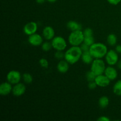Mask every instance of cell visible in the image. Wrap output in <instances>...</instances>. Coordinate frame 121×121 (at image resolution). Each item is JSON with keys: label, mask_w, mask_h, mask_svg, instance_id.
Listing matches in <instances>:
<instances>
[{"label": "cell", "mask_w": 121, "mask_h": 121, "mask_svg": "<svg viewBox=\"0 0 121 121\" xmlns=\"http://www.w3.org/2000/svg\"><path fill=\"white\" fill-rule=\"evenodd\" d=\"M82 53L80 46H72L65 53V59L70 65H74L81 59Z\"/></svg>", "instance_id": "obj_1"}, {"label": "cell", "mask_w": 121, "mask_h": 121, "mask_svg": "<svg viewBox=\"0 0 121 121\" xmlns=\"http://www.w3.org/2000/svg\"><path fill=\"white\" fill-rule=\"evenodd\" d=\"M89 52L94 59H102L106 56L108 48L104 44L95 43L90 46Z\"/></svg>", "instance_id": "obj_2"}, {"label": "cell", "mask_w": 121, "mask_h": 121, "mask_svg": "<svg viewBox=\"0 0 121 121\" xmlns=\"http://www.w3.org/2000/svg\"><path fill=\"white\" fill-rule=\"evenodd\" d=\"M68 41L72 46H79L83 43L84 34L81 30L71 32L68 38Z\"/></svg>", "instance_id": "obj_3"}, {"label": "cell", "mask_w": 121, "mask_h": 121, "mask_svg": "<svg viewBox=\"0 0 121 121\" xmlns=\"http://www.w3.org/2000/svg\"><path fill=\"white\" fill-rule=\"evenodd\" d=\"M106 66L104 60L101 59H95L93 60V62L91 64V70L95 74L96 76H99L104 74Z\"/></svg>", "instance_id": "obj_4"}, {"label": "cell", "mask_w": 121, "mask_h": 121, "mask_svg": "<svg viewBox=\"0 0 121 121\" xmlns=\"http://www.w3.org/2000/svg\"><path fill=\"white\" fill-rule=\"evenodd\" d=\"M52 40V44L53 48L59 51H63L66 49L67 43L63 37L61 36H56L54 37Z\"/></svg>", "instance_id": "obj_5"}, {"label": "cell", "mask_w": 121, "mask_h": 121, "mask_svg": "<svg viewBox=\"0 0 121 121\" xmlns=\"http://www.w3.org/2000/svg\"><path fill=\"white\" fill-rule=\"evenodd\" d=\"M118 53L113 50H110L108 51L106 56H105V59L109 66H113L118 63Z\"/></svg>", "instance_id": "obj_6"}, {"label": "cell", "mask_w": 121, "mask_h": 121, "mask_svg": "<svg viewBox=\"0 0 121 121\" xmlns=\"http://www.w3.org/2000/svg\"><path fill=\"white\" fill-rule=\"evenodd\" d=\"M21 79V73L17 70H11L7 75V81L11 85H15L20 82Z\"/></svg>", "instance_id": "obj_7"}, {"label": "cell", "mask_w": 121, "mask_h": 121, "mask_svg": "<svg viewBox=\"0 0 121 121\" xmlns=\"http://www.w3.org/2000/svg\"><path fill=\"white\" fill-rule=\"evenodd\" d=\"M38 26L37 24L35 22L31 21V22H28L24 26L23 28L24 33L27 35H30L32 34L36 33L37 31Z\"/></svg>", "instance_id": "obj_8"}, {"label": "cell", "mask_w": 121, "mask_h": 121, "mask_svg": "<svg viewBox=\"0 0 121 121\" xmlns=\"http://www.w3.org/2000/svg\"><path fill=\"white\" fill-rule=\"evenodd\" d=\"M43 37L40 35V34H34L32 35H28V41L31 45L33 46H41L43 44Z\"/></svg>", "instance_id": "obj_9"}, {"label": "cell", "mask_w": 121, "mask_h": 121, "mask_svg": "<svg viewBox=\"0 0 121 121\" xmlns=\"http://www.w3.org/2000/svg\"><path fill=\"white\" fill-rule=\"evenodd\" d=\"M26 90V87L24 84L19 82L14 85L13 87L12 93L15 96H20L25 93Z\"/></svg>", "instance_id": "obj_10"}, {"label": "cell", "mask_w": 121, "mask_h": 121, "mask_svg": "<svg viewBox=\"0 0 121 121\" xmlns=\"http://www.w3.org/2000/svg\"><path fill=\"white\" fill-rule=\"evenodd\" d=\"M110 81L111 80L107 78V76L104 74L97 76L95 80L98 86L102 87H105L108 86L110 84Z\"/></svg>", "instance_id": "obj_11"}, {"label": "cell", "mask_w": 121, "mask_h": 121, "mask_svg": "<svg viewBox=\"0 0 121 121\" xmlns=\"http://www.w3.org/2000/svg\"><path fill=\"white\" fill-rule=\"evenodd\" d=\"M104 74L105 76H107V78L109 79L110 80H115L118 77V72L117 70L114 68L112 67V66H110L109 67H106Z\"/></svg>", "instance_id": "obj_12"}, {"label": "cell", "mask_w": 121, "mask_h": 121, "mask_svg": "<svg viewBox=\"0 0 121 121\" xmlns=\"http://www.w3.org/2000/svg\"><path fill=\"white\" fill-rule=\"evenodd\" d=\"M55 32L54 29L51 26H46L43 30V35L47 40H51L54 37Z\"/></svg>", "instance_id": "obj_13"}, {"label": "cell", "mask_w": 121, "mask_h": 121, "mask_svg": "<svg viewBox=\"0 0 121 121\" xmlns=\"http://www.w3.org/2000/svg\"><path fill=\"white\" fill-rule=\"evenodd\" d=\"M13 87L10 83L4 82L0 85V95L2 96H6L12 92Z\"/></svg>", "instance_id": "obj_14"}, {"label": "cell", "mask_w": 121, "mask_h": 121, "mask_svg": "<svg viewBox=\"0 0 121 121\" xmlns=\"http://www.w3.org/2000/svg\"><path fill=\"white\" fill-rule=\"evenodd\" d=\"M69 63L66 60H61L57 65V69L60 73H65L69 70Z\"/></svg>", "instance_id": "obj_15"}, {"label": "cell", "mask_w": 121, "mask_h": 121, "mask_svg": "<svg viewBox=\"0 0 121 121\" xmlns=\"http://www.w3.org/2000/svg\"><path fill=\"white\" fill-rule=\"evenodd\" d=\"M81 59L83 62L85 64H86V65L92 64L93 60H94V57L92 56V55L91 54L89 51L83 52Z\"/></svg>", "instance_id": "obj_16"}, {"label": "cell", "mask_w": 121, "mask_h": 121, "mask_svg": "<svg viewBox=\"0 0 121 121\" xmlns=\"http://www.w3.org/2000/svg\"><path fill=\"white\" fill-rule=\"evenodd\" d=\"M67 27L72 31L76 30H81L82 25L75 21H69L67 24Z\"/></svg>", "instance_id": "obj_17"}, {"label": "cell", "mask_w": 121, "mask_h": 121, "mask_svg": "<svg viewBox=\"0 0 121 121\" xmlns=\"http://www.w3.org/2000/svg\"><path fill=\"white\" fill-rule=\"evenodd\" d=\"M109 104V99L106 96L100 97L99 99V105L102 109H105L107 107Z\"/></svg>", "instance_id": "obj_18"}, {"label": "cell", "mask_w": 121, "mask_h": 121, "mask_svg": "<svg viewBox=\"0 0 121 121\" xmlns=\"http://www.w3.org/2000/svg\"><path fill=\"white\" fill-rule=\"evenodd\" d=\"M107 42L109 45L111 46H113L117 43V37L114 34H110L108 35Z\"/></svg>", "instance_id": "obj_19"}, {"label": "cell", "mask_w": 121, "mask_h": 121, "mask_svg": "<svg viewBox=\"0 0 121 121\" xmlns=\"http://www.w3.org/2000/svg\"><path fill=\"white\" fill-rule=\"evenodd\" d=\"M113 92L117 95L121 96V80L115 83L113 87Z\"/></svg>", "instance_id": "obj_20"}, {"label": "cell", "mask_w": 121, "mask_h": 121, "mask_svg": "<svg viewBox=\"0 0 121 121\" xmlns=\"http://www.w3.org/2000/svg\"><path fill=\"white\" fill-rule=\"evenodd\" d=\"M22 78H23L24 82L27 84H30L33 82V76L31 74L28 73H26L22 75Z\"/></svg>", "instance_id": "obj_21"}, {"label": "cell", "mask_w": 121, "mask_h": 121, "mask_svg": "<svg viewBox=\"0 0 121 121\" xmlns=\"http://www.w3.org/2000/svg\"><path fill=\"white\" fill-rule=\"evenodd\" d=\"M53 47L52 44V43H50L48 41H46V42L43 43L41 44V48L44 52H48L52 49Z\"/></svg>", "instance_id": "obj_22"}, {"label": "cell", "mask_w": 121, "mask_h": 121, "mask_svg": "<svg viewBox=\"0 0 121 121\" xmlns=\"http://www.w3.org/2000/svg\"><path fill=\"white\" fill-rule=\"evenodd\" d=\"M83 43L89 45V46L93 44V43H95V39L93 35H92V36L84 37Z\"/></svg>", "instance_id": "obj_23"}, {"label": "cell", "mask_w": 121, "mask_h": 121, "mask_svg": "<svg viewBox=\"0 0 121 121\" xmlns=\"http://www.w3.org/2000/svg\"><path fill=\"white\" fill-rule=\"evenodd\" d=\"M96 77V76L91 70L87 72L86 74V79H87V80L88 82L95 81Z\"/></svg>", "instance_id": "obj_24"}, {"label": "cell", "mask_w": 121, "mask_h": 121, "mask_svg": "<svg viewBox=\"0 0 121 121\" xmlns=\"http://www.w3.org/2000/svg\"><path fill=\"white\" fill-rule=\"evenodd\" d=\"M65 53H64L62 51L57 50L54 54V57H55L56 59L61 60L63 59H65Z\"/></svg>", "instance_id": "obj_25"}, {"label": "cell", "mask_w": 121, "mask_h": 121, "mask_svg": "<svg viewBox=\"0 0 121 121\" xmlns=\"http://www.w3.org/2000/svg\"><path fill=\"white\" fill-rule=\"evenodd\" d=\"M39 63L41 67H43V68H47L48 67V62L47 60V59H44V58H42L39 60Z\"/></svg>", "instance_id": "obj_26"}, {"label": "cell", "mask_w": 121, "mask_h": 121, "mask_svg": "<svg viewBox=\"0 0 121 121\" xmlns=\"http://www.w3.org/2000/svg\"><path fill=\"white\" fill-rule=\"evenodd\" d=\"M83 33L84 37L92 36V35H93V31L92 29H91V28H86L83 31Z\"/></svg>", "instance_id": "obj_27"}, {"label": "cell", "mask_w": 121, "mask_h": 121, "mask_svg": "<svg viewBox=\"0 0 121 121\" xmlns=\"http://www.w3.org/2000/svg\"><path fill=\"white\" fill-rule=\"evenodd\" d=\"M80 48H81L83 52H87V51H89L90 49V46L89 45L83 43L81 45H80Z\"/></svg>", "instance_id": "obj_28"}, {"label": "cell", "mask_w": 121, "mask_h": 121, "mask_svg": "<svg viewBox=\"0 0 121 121\" xmlns=\"http://www.w3.org/2000/svg\"><path fill=\"white\" fill-rule=\"evenodd\" d=\"M98 86V85H96V82L95 81H92V82H89L88 83V87L89 89L93 90L96 89V87Z\"/></svg>", "instance_id": "obj_29"}, {"label": "cell", "mask_w": 121, "mask_h": 121, "mask_svg": "<svg viewBox=\"0 0 121 121\" xmlns=\"http://www.w3.org/2000/svg\"><path fill=\"white\" fill-rule=\"evenodd\" d=\"M107 1L110 4L113 5H118V4L121 2V0H107Z\"/></svg>", "instance_id": "obj_30"}, {"label": "cell", "mask_w": 121, "mask_h": 121, "mask_svg": "<svg viewBox=\"0 0 121 121\" xmlns=\"http://www.w3.org/2000/svg\"><path fill=\"white\" fill-rule=\"evenodd\" d=\"M98 121H109L110 119L109 118H108L106 117H100V118H99L98 119Z\"/></svg>", "instance_id": "obj_31"}, {"label": "cell", "mask_w": 121, "mask_h": 121, "mask_svg": "<svg viewBox=\"0 0 121 121\" xmlns=\"http://www.w3.org/2000/svg\"><path fill=\"white\" fill-rule=\"evenodd\" d=\"M115 51L118 53H121V45H117L116 46Z\"/></svg>", "instance_id": "obj_32"}, {"label": "cell", "mask_w": 121, "mask_h": 121, "mask_svg": "<svg viewBox=\"0 0 121 121\" xmlns=\"http://www.w3.org/2000/svg\"><path fill=\"white\" fill-rule=\"evenodd\" d=\"M45 1H46V0H36V2L39 4H43L45 2Z\"/></svg>", "instance_id": "obj_33"}, {"label": "cell", "mask_w": 121, "mask_h": 121, "mask_svg": "<svg viewBox=\"0 0 121 121\" xmlns=\"http://www.w3.org/2000/svg\"><path fill=\"white\" fill-rule=\"evenodd\" d=\"M118 67L119 69L121 70V60L118 62Z\"/></svg>", "instance_id": "obj_34"}, {"label": "cell", "mask_w": 121, "mask_h": 121, "mask_svg": "<svg viewBox=\"0 0 121 121\" xmlns=\"http://www.w3.org/2000/svg\"><path fill=\"white\" fill-rule=\"evenodd\" d=\"M46 1H47L48 2H51V3H53V2H56L57 0H46Z\"/></svg>", "instance_id": "obj_35"}]
</instances>
